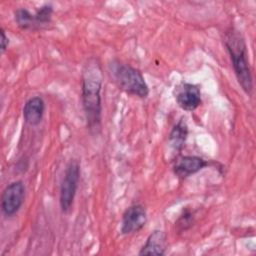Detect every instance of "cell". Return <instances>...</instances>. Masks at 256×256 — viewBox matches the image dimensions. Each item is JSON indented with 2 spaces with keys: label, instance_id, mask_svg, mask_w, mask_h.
I'll return each instance as SVG.
<instances>
[{
  "label": "cell",
  "instance_id": "cell-1",
  "mask_svg": "<svg viewBox=\"0 0 256 256\" xmlns=\"http://www.w3.org/2000/svg\"><path fill=\"white\" fill-rule=\"evenodd\" d=\"M103 74L96 58H90L82 72V103L89 129L100 127L102 115L101 89Z\"/></svg>",
  "mask_w": 256,
  "mask_h": 256
},
{
  "label": "cell",
  "instance_id": "cell-2",
  "mask_svg": "<svg viewBox=\"0 0 256 256\" xmlns=\"http://www.w3.org/2000/svg\"><path fill=\"white\" fill-rule=\"evenodd\" d=\"M225 46L230 55L234 73L242 89L250 95L253 90V78L248 61V53L242 35L235 29L226 33Z\"/></svg>",
  "mask_w": 256,
  "mask_h": 256
},
{
  "label": "cell",
  "instance_id": "cell-3",
  "mask_svg": "<svg viewBox=\"0 0 256 256\" xmlns=\"http://www.w3.org/2000/svg\"><path fill=\"white\" fill-rule=\"evenodd\" d=\"M109 71L122 91L140 98L148 96L149 87L138 69L120 61H113L109 66Z\"/></svg>",
  "mask_w": 256,
  "mask_h": 256
},
{
  "label": "cell",
  "instance_id": "cell-4",
  "mask_svg": "<svg viewBox=\"0 0 256 256\" xmlns=\"http://www.w3.org/2000/svg\"><path fill=\"white\" fill-rule=\"evenodd\" d=\"M80 179V165L79 162L73 160L66 168L64 177L60 186V198L59 203L61 210L64 213L70 211Z\"/></svg>",
  "mask_w": 256,
  "mask_h": 256
},
{
  "label": "cell",
  "instance_id": "cell-5",
  "mask_svg": "<svg viewBox=\"0 0 256 256\" xmlns=\"http://www.w3.org/2000/svg\"><path fill=\"white\" fill-rule=\"evenodd\" d=\"M25 199V185L22 181H14L6 186L1 196V209L6 217L14 216Z\"/></svg>",
  "mask_w": 256,
  "mask_h": 256
},
{
  "label": "cell",
  "instance_id": "cell-6",
  "mask_svg": "<svg viewBox=\"0 0 256 256\" xmlns=\"http://www.w3.org/2000/svg\"><path fill=\"white\" fill-rule=\"evenodd\" d=\"M175 100L185 111H194L201 104V92L197 85L181 82L175 87Z\"/></svg>",
  "mask_w": 256,
  "mask_h": 256
},
{
  "label": "cell",
  "instance_id": "cell-7",
  "mask_svg": "<svg viewBox=\"0 0 256 256\" xmlns=\"http://www.w3.org/2000/svg\"><path fill=\"white\" fill-rule=\"evenodd\" d=\"M147 213L144 206L135 204L126 209L122 217L121 233L131 234L140 231L146 224Z\"/></svg>",
  "mask_w": 256,
  "mask_h": 256
},
{
  "label": "cell",
  "instance_id": "cell-8",
  "mask_svg": "<svg viewBox=\"0 0 256 256\" xmlns=\"http://www.w3.org/2000/svg\"><path fill=\"white\" fill-rule=\"evenodd\" d=\"M208 166V162L199 156H178L173 163V171L180 179H185Z\"/></svg>",
  "mask_w": 256,
  "mask_h": 256
},
{
  "label": "cell",
  "instance_id": "cell-9",
  "mask_svg": "<svg viewBox=\"0 0 256 256\" xmlns=\"http://www.w3.org/2000/svg\"><path fill=\"white\" fill-rule=\"evenodd\" d=\"M167 246V236L162 230H154L139 251V255H164Z\"/></svg>",
  "mask_w": 256,
  "mask_h": 256
},
{
  "label": "cell",
  "instance_id": "cell-10",
  "mask_svg": "<svg viewBox=\"0 0 256 256\" xmlns=\"http://www.w3.org/2000/svg\"><path fill=\"white\" fill-rule=\"evenodd\" d=\"M45 110V103L39 96L29 98L23 108V117L26 123L31 126L38 125L43 118Z\"/></svg>",
  "mask_w": 256,
  "mask_h": 256
},
{
  "label": "cell",
  "instance_id": "cell-11",
  "mask_svg": "<svg viewBox=\"0 0 256 256\" xmlns=\"http://www.w3.org/2000/svg\"><path fill=\"white\" fill-rule=\"evenodd\" d=\"M187 135H188L187 122H186V119L182 117L177 122V124L173 127V129L169 134V144L175 152L179 153L182 151L185 145Z\"/></svg>",
  "mask_w": 256,
  "mask_h": 256
},
{
  "label": "cell",
  "instance_id": "cell-12",
  "mask_svg": "<svg viewBox=\"0 0 256 256\" xmlns=\"http://www.w3.org/2000/svg\"><path fill=\"white\" fill-rule=\"evenodd\" d=\"M15 21L17 25L23 30L37 27L34 14H31L27 9L24 8H20L15 11Z\"/></svg>",
  "mask_w": 256,
  "mask_h": 256
},
{
  "label": "cell",
  "instance_id": "cell-13",
  "mask_svg": "<svg viewBox=\"0 0 256 256\" xmlns=\"http://www.w3.org/2000/svg\"><path fill=\"white\" fill-rule=\"evenodd\" d=\"M52 14H53V7L51 4H45L41 6L34 14L37 27H41L43 25L49 24L52 18Z\"/></svg>",
  "mask_w": 256,
  "mask_h": 256
},
{
  "label": "cell",
  "instance_id": "cell-14",
  "mask_svg": "<svg viewBox=\"0 0 256 256\" xmlns=\"http://www.w3.org/2000/svg\"><path fill=\"white\" fill-rule=\"evenodd\" d=\"M192 223H193V215L190 212L186 211L184 212L183 215L179 217V219L176 222V226L179 231H183L191 227Z\"/></svg>",
  "mask_w": 256,
  "mask_h": 256
},
{
  "label": "cell",
  "instance_id": "cell-15",
  "mask_svg": "<svg viewBox=\"0 0 256 256\" xmlns=\"http://www.w3.org/2000/svg\"><path fill=\"white\" fill-rule=\"evenodd\" d=\"M0 32H1V52L4 53L5 50L8 48V45H9V38H8V36L6 35L5 30H4L3 28H1Z\"/></svg>",
  "mask_w": 256,
  "mask_h": 256
}]
</instances>
